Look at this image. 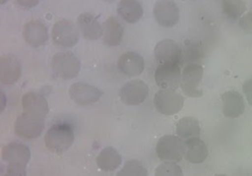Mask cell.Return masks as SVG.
I'll return each mask as SVG.
<instances>
[{
	"label": "cell",
	"instance_id": "cell-25",
	"mask_svg": "<svg viewBox=\"0 0 252 176\" xmlns=\"http://www.w3.org/2000/svg\"><path fill=\"white\" fill-rule=\"evenodd\" d=\"M221 10L229 20H237L246 11V5L244 0H222Z\"/></svg>",
	"mask_w": 252,
	"mask_h": 176
},
{
	"label": "cell",
	"instance_id": "cell-28",
	"mask_svg": "<svg viewBox=\"0 0 252 176\" xmlns=\"http://www.w3.org/2000/svg\"><path fill=\"white\" fill-rule=\"evenodd\" d=\"M27 165L19 163H7L2 176H27Z\"/></svg>",
	"mask_w": 252,
	"mask_h": 176
},
{
	"label": "cell",
	"instance_id": "cell-34",
	"mask_svg": "<svg viewBox=\"0 0 252 176\" xmlns=\"http://www.w3.org/2000/svg\"><path fill=\"white\" fill-rule=\"evenodd\" d=\"M215 176H226V175H223V174H217V175H215Z\"/></svg>",
	"mask_w": 252,
	"mask_h": 176
},
{
	"label": "cell",
	"instance_id": "cell-17",
	"mask_svg": "<svg viewBox=\"0 0 252 176\" xmlns=\"http://www.w3.org/2000/svg\"><path fill=\"white\" fill-rule=\"evenodd\" d=\"M76 24L80 33L87 40H96L101 37L102 24L94 14L90 12L81 13L77 18Z\"/></svg>",
	"mask_w": 252,
	"mask_h": 176
},
{
	"label": "cell",
	"instance_id": "cell-6",
	"mask_svg": "<svg viewBox=\"0 0 252 176\" xmlns=\"http://www.w3.org/2000/svg\"><path fill=\"white\" fill-rule=\"evenodd\" d=\"M184 96L173 89H159L155 93L154 105L162 115L177 114L184 105Z\"/></svg>",
	"mask_w": 252,
	"mask_h": 176
},
{
	"label": "cell",
	"instance_id": "cell-20",
	"mask_svg": "<svg viewBox=\"0 0 252 176\" xmlns=\"http://www.w3.org/2000/svg\"><path fill=\"white\" fill-rule=\"evenodd\" d=\"M222 113L227 118H237L243 114L245 104L243 96L235 90H227L221 94Z\"/></svg>",
	"mask_w": 252,
	"mask_h": 176
},
{
	"label": "cell",
	"instance_id": "cell-11",
	"mask_svg": "<svg viewBox=\"0 0 252 176\" xmlns=\"http://www.w3.org/2000/svg\"><path fill=\"white\" fill-rule=\"evenodd\" d=\"M156 22L162 28H172L179 21V8L173 0H158L153 8Z\"/></svg>",
	"mask_w": 252,
	"mask_h": 176
},
{
	"label": "cell",
	"instance_id": "cell-2",
	"mask_svg": "<svg viewBox=\"0 0 252 176\" xmlns=\"http://www.w3.org/2000/svg\"><path fill=\"white\" fill-rule=\"evenodd\" d=\"M52 73L62 80H72L78 77L81 70V61L71 51L56 52L50 61Z\"/></svg>",
	"mask_w": 252,
	"mask_h": 176
},
{
	"label": "cell",
	"instance_id": "cell-35",
	"mask_svg": "<svg viewBox=\"0 0 252 176\" xmlns=\"http://www.w3.org/2000/svg\"><path fill=\"white\" fill-rule=\"evenodd\" d=\"M108 1H113V0H108Z\"/></svg>",
	"mask_w": 252,
	"mask_h": 176
},
{
	"label": "cell",
	"instance_id": "cell-12",
	"mask_svg": "<svg viewBox=\"0 0 252 176\" xmlns=\"http://www.w3.org/2000/svg\"><path fill=\"white\" fill-rule=\"evenodd\" d=\"M154 55L159 64H180L182 62V48L176 41L169 38L162 39L156 44Z\"/></svg>",
	"mask_w": 252,
	"mask_h": 176
},
{
	"label": "cell",
	"instance_id": "cell-27",
	"mask_svg": "<svg viewBox=\"0 0 252 176\" xmlns=\"http://www.w3.org/2000/svg\"><path fill=\"white\" fill-rule=\"evenodd\" d=\"M155 176H183V172L176 162L163 161L156 168Z\"/></svg>",
	"mask_w": 252,
	"mask_h": 176
},
{
	"label": "cell",
	"instance_id": "cell-7",
	"mask_svg": "<svg viewBox=\"0 0 252 176\" xmlns=\"http://www.w3.org/2000/svg\"><path fill=\"white\" fill-rule=\"evenodd\" d=\"M45 123L43 118L31 116L26 113L18 115L14 123L15 134L26 140H33L38 138L43 132Z\"/></svg>",
	"mask_w": 252,
	"mask_h": 176
},
{
	"label": "cell",
	"instance_id": "cell-32",
	"mask_svg": "<svg viewBox=\"0 0 252 176\" xmlns=\"http://www.w3.org/2000/svg\"><path fill=\"white\" fill-rule=\"evenodd\" d=\"M7 105V97L3 90L0 89V114L5 110Z\"/></svg>",
	"mask_w": 252,
	"mask_h": 176
},
{
	"label": "cell",
	"instance_id": "cell-5",
	"mask_svg": "<svg viewBox=\"0 0 252 176\" xmlns=\"http://www.w3.org/2000/svg\"><path fill=\"white\" fill-rule=\"evenodd\" d=\"M204 69L199 63L186 64L181 72L180 88L184 94L189 97H201L203 90L200 84L203 78Z\"/></svg>",
	"mask_w": 252,
	"mask_h": 176
},
{
	"label": "cell",
	"instance_id": "cell-24",
	"mask_svg": "<svg viewBox=\"0 0 252 176\" xmlns=\"http://www.w3.org/2000/svg\"><path fill=\"white\" fill-rule=\"evenodd\" d=\"M200 132V124L194 117H182L176 124V135L183 141L199 137Z\"/></svg>",
	"mask_w": 252,
	"mask_h": 176
},
{
	"label": "cell",
	"instance_id": "cell-3",
	"mask_svg": "<svg viewBox=\"0 0 252 176\" xmlns=\"http://www.w3.org/2000/svg\"><path fill=\"white\" fill-rule=\"evenodd\" d=\"M80 38V30L73 21L61 19L54 23L51 29V39L53 43L62 48L75 46Z\"/></svg>",
	"mask_w": 252,
	"mask_h": 176
},
{
	"label": "cell",
	"instance_id": "cell-10",
	"mask_svg": "<svg viewBox=\"0 0 252 176\" xmlns=\"http://www.w3.org/2000/svg\"><path fill=\"white\" fill-rule=\"evenodd\" d=\"M149 96V87L142 80H132L125 83L120 90L119 97L127 105L135 106L143 103Z\"/></svg>",
	"mask_w": 252,
	"mask_h": 176
},
{
	"label": "cell",
	"instance_id": "cell-13",
	"mask_svg": "<svg viewBox=\"0 0 252 176\" xmlns=\"http://www.w3.org/2000/svg\"><path fill=\"white\" fill-rule=\"evenodd\" d=\"M23 37L32 47H40L48 40V29L45 24L37 19L27 22L23 28Z\"/></svg>",
	"mask_w": 252,
	"mask_h": 176
},
{
	"label": "cell",
	"instance_id": "cell-16",
	"mask_svg": "<svg viewBox=\"0 0 252 176\" xmlns=\"http://www.w3.org/2000/svg\"><path fill=\"white\" fill-rule=\"evenodd\" d=\"M118 71L126 77H136L143 73L145 60L141 54L135 51L122 53L117 60Z\"/></svg>",
	"mask_w": 252,
	"mask_h": 176
},
{
	"label": "cell",
	"instance_id": "cell-1",
	"mask_svg": "<svg viewBox=\"0 0 252 176\" xmlns=\"http://www.w3.org/2000/svg\"><path fill=\"white\" fill-rule=\"evenodd\" d=\"M75 141L73 128L67 123H56L48 128L44 135L46 148L56 154L67 151Z\"/></svg>",
	"mask_w": 252,
	"mask_h": 176
},
{
	"label": "cell",
	"instance_id": "cell-14",
	"mask_svg": "<svg viewBox=\"0 0 252 176\" xmlns=\"http://www.w3.org/2000/svg\"><path fill=\"white\" fill-rule=\"evenodd\" d=\"M23 112L31 116L43 118L49 112L48 101L44 95L36 91H28L22 96Z\"/></svg>",
	"mask_w": 252,
	"mask_h": 176
},
{
	"label": "cell",
	"instance_id": "cell-30",
	"mask_svg": "<svg viewBox=\"0 0 252 176\" xmlns=\"http://www.w3.org/2000/svg\"><path fill=\"white\" fill-rule=\"evenodd\" d=\"M242 89H243L244 95L246 96V99H247L248 103L252 106V79L246 80L243 83Z\"/></svg>",
	"mask_w": 252,
	"mask_h": 176
},
{
	"label": "cell",
	"instance_id": "cell-4",
	"mask_svg": "<svg viewBox=\"0 0 252 176\" xmlns=\"http://www.w3.org/2000/svg\"><path fill=\"white\" fill-rule=\"evenodd\" d=\"M185 143L178 136L164 135L158 139L156 146L158 157L162 161L178 162L184 157Z\"/></svg>",
	"mask_w": 252,
	"mask_h": 176
},
{
	"label": "cell",
	"instance_id": "cell-33",
	"mask_svg": "<svg viewBox=\"0 0 252 176\" xmlns=\"http://www.w3.org/2000/svg\"><path fill=\"white\" fill-rule=\"evenodd\" d=\"M8 1H9V0H0V5H4V4H6Z\"/></svg>",
	"mask_w": 252,
	"mask_h": 176
},
{
	"label": "cell",
	"instance_id": "cell-19",
	"mask_svg": "<svg viewBox=\"0 0 252 176\" xmlns=\"http://www.w3.org/2000/svg\"><path fill=\"white\" fill-rule=\"evenodd\" d=\"M124 36V28L116 18L110 16L102 23L101 39L102 42L109 47L118 46Z\"/></svg>",
	"mask_w": 252,
	"mask_h": 176
},
{
	"label": "cell",
	"instance_id": "cell-21",
	"mask_svg": "<svg viewBox=\"0 0 252 176\" xmlns=\"http://www.w3.org/2000/svg\"><path fill=\"white\" fill-rule=\"evenodd\" d=\"M185 143V151L184 158L194 164L202 163L206 160L209 154L208 147L204 141L199 137L192 138L184 141Z\"/></svg>",
	"mask_w": 252,
	"mask_h": 176
},
{
	"label": "cell",
	"instance_id": "cell-23",
	"mask_svg": "<svg viewBox=\"0 0 252 176\" xmlns=\"http://www.w3.org/2000/svg\"><path fill=\"white\" fill-rule=\"evenodd\" d=\"M122 163V157L116 148L106 147L102 148L96 156L97 167L105 172H111L117 169Z\"/></svg>",
	"mask_w": 252,
	"mask_h": 176
},
{
	"label": "cell",
	"instance_id": "cell-8",
	"mask_svg": "<svg viewBox=\"0 0 252 176\" xmlns=\"http://www.w3.org/2000/svg\"><path fill=\"white\" fill-rule=\"evenodd\" d=\"M68 92L70 98L75 103L82 106L92 105L97 102L103 95V91L100 88L84 82L73 83Z\"/></svg>",
	"mask_w": 252,
	"mask_h": 176
},
{
	"label": "cell",
	"instance_id": "cell-31",
	"mask_svg": "<svg viewBox=\"0 0 252 176\" xmlns=\"http://www.w3.org/2000/svg\"><path fill=\"white\" fill-rule=\"evenodd\" d=\"M15 2H16L19 6H21V7H23V8L31 9V8L35 7V6L38 4L39 0H15Z\"/></svg>",
	"mask_w": 252,
	"mask_h": 176
},
{
	"label": "cell",
	"instance_id": "cell-15",
	"mask_svg": "<svg viewBox=\"0 0 252 176\" xmlns=\"http://www.w3.org/2000/svg\"><path fill=\"white\" fill-rule=\"evenodd\" d=\"M22 76V65L12 54L0 56V84L10 86L16 84Z\"/></svg>",
	"mask_w": 252,
	"mask_h": 176
},
{
	"label": "cell",
	"instance_id": "cell-9",
	"mask_svg": "<svg viewBox=\"0 0 252 176\" xmlns=\"http://www.w3.org/2000/svg\"><path fill=\"white\" fill-rule=\"evenodd\" d=\"M155 81L161 89L175 90L180 87L181 69L179 64H159L155 71Z\"/></svg>",
	"mask_w": 252,
	"mask_h": 176
},
{
	"label": "cell",
	"instance_id": "cell-26",
	"mask_svg": "<svg viewBox=\"0 0 252 176\" xmlns=\"http://www.w3.org/2000/svg\"><path fill=\"white\" fill-rule=\"evenodd\" d=\"M116 176H148V170L141 161L130 159L124 163Z\"/></svg>",
	"mask_w": 252,
	"mask_h": 176
},
{
	"label": "cell",
	"instance_id": "cell-22",
	"mask_svg": "<svg viewBox=\"0 0 252 176\" xmlns=\"http://www.w3.org/2000/svg\"><path fill=\"white\" fill-rule=\"evenodd\" d=\"M116 11L120 19L128 24H136L143 17V6L138 0H120Z\"/></svg>",
	"mask_w": 252,
	"mask_h": 176
},
{
	"label": "cell",
	"instance_id": "cell-29",
	"mask_svg": "<svg viewBox=\"0 0 252 176\" xmlns=\"http://www.w3.org/2000/svg\"><path fill=\"white\" fill-rule=\"evenodd\" d=\"M238 26L246 33L252 34V11L243 14L238 21Z\"/></svg>",
	"mask_w": 252,
	"mask_h": 176
},
{
	"label": "cell",
	"instance_id": "cell-18",
	"mask_svg": "<svg viewBox=\"0 0 252 176\" xmlns=\"http://www.w3.org/2000/svg\"><path fill=\"white\" fill-rule=\"evenodd\" d=\"M30 147L20 142L5 145L1 150V158L6 163H19L27 165L31 159Z\"/></svg>",
	"mask_w": 252,
	"mask_h": 176
}]
</instances>
